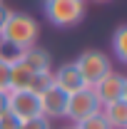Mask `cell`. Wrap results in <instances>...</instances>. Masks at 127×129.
Segmentation results:
<instances>
[{
  "instance_id": "obj_5",
  "label": "cell",
  "mask_w": 127,
  "mask_h": 129,
  "mask_svg": "<svg viewBox=\"0 0 127 129\" xmlns=\"http://www.w3.org/2000/svg\"><path fill=\"white\" fill-rule=\"evenodd\" d=\"M8 112H13L20 122L43 117L40 94H35L32 89H10L8 92Z\"/></svg>"
},
{
  "instance_id": "obj_14",
  "label": "cell",
  "mask_w": 127,
  "mask_h": 129,
  "mask_svg": "<svg viewBox=\"0 0 127 129\" xmlns=\"http://www.w3.org/2000/svg\"><path fill=\"white\" fill-rule=\"evenodd\" d=\"M75 129H110V124L105 122L102 112H97V114H92V117H87V119L77 122V124H75Z\"/></svg>"
},
{
  "instance_id": "obj_12",
  "label": "cell",
  "mask_w": 127,
  "mask_h": 129,
  "mask_svg": "<svg viewBox=\"0 0 127 129\" xmlns=\"http://www.w3.org/2000/svg\"><path fill=\"white\" fill-rule=\"evenodd\" d=\"M112 55L117 62H127V25H120L112 32Z\"/></svg>"
},
{
  "instance_id": "obj_17",
  "label": "cell",
  "mask_w": 127,
  "mask_h": 129,
  "mask_svg": "<svg viewBox=\"0 0 127 129\" xmlns=\"http://www.w3.org/2000/svg\"><path fill=\"white\" fill-rule=\"evenodd\" d=\"M0 129H20V119L13 112H3L0 114Z\"/></svg>"
},
{
  "instance_id": "obj_4",
  "label": "cell",
  "mask_w": 127,
  "mask_h": 129,
  "mask_svg": "<svg viewBox=\"0 0 127 129\" xmlns=\"http://www.w3.org/2000/svg\"><path fill=\"white\" fill-rule=\"evenodd\" d=\"M100 109H102V104H100V99L95 97V92H92L90 87H85V89H77V92L67 94L65 119H70L72 124H77V122H82V119L97 114Z\"/></svg>"
},
{
  "instance_id": "obj_7",
  "label": "cell",
  "mask_w": 127,
  "mask_h": 129,
  "mask_svg": "<svg viewBox=\"0 0 127 129\" xmlns=\"http://www.w3.org/2000/svg\"><path fill=\"white\" fill-rule=\"evenodd\" d=\"M40 104H43V117H48L50 122H55V119H65L67 94H65L60 87L50 84L48 89L40 94Z\"/></svg>"
},
{
  "instance_id": "obj_9",
  "label": "cell",
  "mask_w": 127,
  "mask_h": 129,
  "mask_svg": "<svg viewBox=\"0 0 127 129\" xmlns=\"http://www.w3.org/2000/svg\"><path fill=\"white\" fill-rule=\"evenodd\" d=\"M17 60L30 72H52V55L40 45H32V47H25L23 52H17Z\"/></svg>"
},
{
  "instance_id": "obj_8",
  "label": "cell",
  "mask_w": 127,
  "mask_h": 129,
  "mask_svg": "<svg viewBox=\"0 0 127 129\" xmlns=\"http://www.w3.org/2000/svg\"><path fill=\"white\" fill-rule=\"evenodd\" d=\"M52 84H55V87H60L65 94H72V92H77V89H85V87H87L85 80H82V75L77 72L75 62L60 64V67L52 72Z\"/></svg>"
},
{
  "instance_id": "obj_18",
  "label": "cell",
  "mask_w": 127,
  "mask_h": 129,
  "mask_svg": "<svg viewBox=\"0 0 127 129\" xmlns=\"http://www.w3.org/2000/svg\"><path fill=\"white\" fill-rule=\"evenodd\" d=\"M10 13H13V10H10V8H8L5 3H0V30H3V25L8 22V17H10Z\"/></svg>"
},
{
  "instance_id": "obj_13",
  "label": "cell",
  "mask_w": 127,
  "mask_h": 129,
  "mask_svg": "<svg viewBox=\"0 0 127 129\" xmlns=\"http://www.w3.org/2000/svg\"><path fill=\"white\" fill-rule=\"evenodd\" d=\"M50 84H52V72H35V75H32V82H30V87H28V89H32L35 94H43Z\"/></svg>"
},
{
  "instance_id": "obj_15",
  "label": "cell",
  "mask_w": 127,
  "mask_h": 129,
  "mask_svg": "<svg viewBox=\"0 0 127 129\" xmlns=\"http://www.w3.org/2000/svg\"><path fill=\"white\" fill-rule=\"evenodd\" d=\"M0 89L10 92V62L5 57H0Z\"/></svg>"
},
{
  "instance_id": "obj_11",
  "label": "cell",
  "mask_w": 127,
  "mask_h": 129,
  "mask_svg": "<svg viewBox=\"0 0 127 129\" xmlns=\"http://www.w3.org/2000/svg\"><path fill=\"white\" fill-rule=\"evenodd\" d=\"M32 75L35 72H30L20 60L10 62V89H28L32 82Z\"/></svg>"
},
{
  "instance_id": "obj_22",
  "label": "cell",
  "mask_w": 127,
  "mask_h": 129,
  "mask_svg": "<svg viewBox=\"0 0 127 129\" xmlns=\"http://www.w3.org/2000/svg\"><path fill=\"white\" fill-rule=\"evenodd\" d=\"M0 3H3V0H0Z\"/></svg>"
},
{
  "instance_id": "obj_3",
  "label": "cell",
  "mask_w": 127,
  "mask_h": 129,
  "mask_svg": "<svg viewBox=\"0 0 127 129\" xmlns=\"http://www.w3.org/2000/svg\"><path fill=\"white\" fill-rule=\"evenodd\" d=\"M75 67H77V72L82 75V80L87 87H92L97 80H102L107 72H112V62L110 57L102 52V50L97 47H87L80 52V57L75 60Z\"/></svg>"
},
{
  "instance_id": "obj_20",
  "label": "cell",
  "mask_w": 127,
  "mask_h": 129,
  "mask_svg": "<svg viewBox=\"0 0 127 129\" xmlns=\"http://www.w3.org/2000/svg\"><path fill=\"white\" fill-rule=\"evenodd\" d=\"M92 3H110V0H92Z\"/></svg>"
},
{
  "instance_id": "obj_10",
  "label": "cell",
  "mask_w": 127,
  "mask_h": 129,
  "mask_svg": "<svg viewBox=\"0 0 127 129\" xmlns=\"http://www.w3.org/2000/svg\"><path fill=\"white\" fill-rule=\"evenodd\" d=\"M100 112L105 117V122L110 124V129H127V99L105 104Z\"/></svg>"
},
{
  "instance_id": "obj_19",
  "label": "cell",
  "mask_w": 127,
  "mask_h": 129,
  "mask_svg": "<svg viewBox=\"0 0 127 129\" xmlns=\"http://www.w3.org/2000/svg\"><path fill=\"white\" fill-rule=\"evenodd\" d=\"M3 112H8V92L0 89V114Z\"/></svg>"
},
{
  "instance_id": "obj_1",
  "label": "cell",
  "mask_w": 127,
  "mask_h": 129,
  "mask_svg": "<svg viewBox=\"0 0 127 129\" xmlns=\"http://www.w3.org/2000/svg\"><path fill=\"white\" fill-rule=\"evenodd\" d=\"M37 40H40V22L28 13L13 10L8 22L0 30V42L8 45L10 50H15V52H23L25 47L37 45Z\"/></svg>"
},
{
  "instance_id": "obj_21",
  "label": "cell",
  "mask_w": 127,
  "mask_h": 129,
  "mask_svg": "<svg viewBox=\"0 0 127 129\" xmlns=\"http://www.w3.org/2000/svg\"><path fill=\"white\" fill-rule=\"evenodd\" d=\"M62 129H75V124H70V127H62Z\"/></svg>"
},
{
  "instance_id": "obj_2",
  "label": "cell",
  "mask_w": 127,
  "mask_h": 129,
  "mask_svg": "<svg viewBox=\"0 0 127 129\" xmlns=\"http://www.w3.org/2000/svg\"><path fill=\"white\" fill-rule=\"evenodd\" d=\"M43 10L50 25L55 27H77L85 20L87 5L85 0H45Z\"/></svg>"
},
{
  "instance_id": "obj_16",
  "label": "cell",
  "mask_w": 127,
  "mask_h": 129,
  "mask_svg": "<svg viewBox=\"0 0 127 129\" xmlns=\"http://www.w3.org/2000/svg\"><path fill=\"white\" fill-rule=\"evenodd\" d=\"M20 129H52V122L48 117H35L28 122H20Z\"/></svg>"
},
{
  "instance_id": "obj_6",
  "label": "cell",
  "mask_w": 127,
  "mask_h": 129,
  "mask_svg": "<svg viewBox=\"0 0 127 129\" xmlns=\"http://www.w3.org/2000/svg\"><path fill=\"white\" fill-rule=\"evenodd\" d=\"M95 97L100 99V104H112V102H120V99H127V77L120 75V72H107L102 80H97L92 87H90Z\"/></svg>"
}]
</instances>
